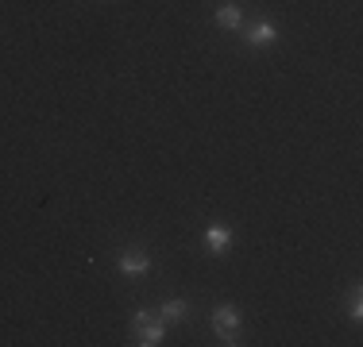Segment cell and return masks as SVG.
Returning a JSON list of instances; mask_svg holds the SVG:
<instances>
[{"label": "cell", "mask_w": 363, "mask_h": 347, "mask_svg": "<svg viewBox=\"0 0 363 347\" xmlns=\"http://www.w3.org/2000/svg\"><path fill=\"white\" fill-rule=\"evenodd\" d=\"M132 332H135V340H140L143 347H159L162 336H167V328H162L159 317H151L147 309H140V312L132 317Z\"/></svg>", "instance_id": "cell-1"}, {"label": "cell", "mask_w": 363, "mask_h": 347, "mask_svg": "<svg viewBox=\"0 0 363 347\" xmlns=\"http://www.w3.org/2000/svg\"><path fill=\"white\" fill-rule=\"evenodd\" d=\"M213 328H217V336H220V343H236V336H240V309L236 305H217L213 309Z\"/></svg>", "instance_id": "cell-2"}, {"label": "cell", "mask_w": 363, "mask_h": 347, "mask_svg": "<svg viewBox=\"0 0 363 347\" xmlns=\"http://www.w3.org/2000/svg\"><path fill=\"white\" fill-rule=\"evenodd\" d=\"M151 255L147 251H124V255L116 258V271L124 274V278H143V274H151Z\"/></svg>", "instance_id": "cell-3"}, {"label": "cell", "mask_w": 363, "mask_h": 347, "mask_svg": "<svg viewBox=\"0 0 363 347\" xmlns=\"http://www.w3.org/2000/svg\"><path fill=\"white\" fill-rule=\"evenodd\" d=\"M244 39H247V47H271V42H279V28L271 20H259L244 31Z\"/></svg>", "instance_id": "cell-4"}, {"label": "cell", "mask_w": 363, "mask_h": 347, "mask_svg": "<svg viewBox=\"0 0 363 347\" xmlns=\"http://www.w3.org/2000/svg\"><path fill=\"white\" fill-rule=\"evenodd\" d=\"M159 320H162V324H178V320H189V301H182V297L162 301V305H159Z\"/></svg>", "instance_id": "cell-5"}, {"label": "cell", "mask_w": 363, "mask_h": 347, "mask_svg": "<svg viewBox=\"0 0 363 347\" xmlns=\"http://www.w3.org/2000/svg\"><path fill=\"white\" fill-rule=\"evenodd\" d=\"M217 23L224 31H244V12H240V4H220L217 8Z\"/></svg>", "instance_id": "cell-6"}, {"label": "cell", "mask_w": 363, "mask_h": 347, "mask_svg": "<svg viewBox=\"0 0 363 347\" xmlns=\"http://www.w3.org/2000/svg\"><path fill=\"white\" fill-rule=\"evenodd\" d=\"M205 243H209L213 255H224V251H228V243H232V232L224 228V224H213V228L205 232Z\"/></svg>", "instance_id": "cell-7"}, {"label": "cell", "mask_w": 363, "mask_h": 347, "mask_svg": "<svg viewBox=\"0 0 363 347\" xmlns=\"http://www.w3.org/2000/svg\"><path fill=\"white\" fill-rule=\"evenodd\" d=\"M348 317L356 320V324L363 320V293H359V285H356V290L348 293Z\"/></svg>", "instance_id": "cell-8"}]
</instances>
